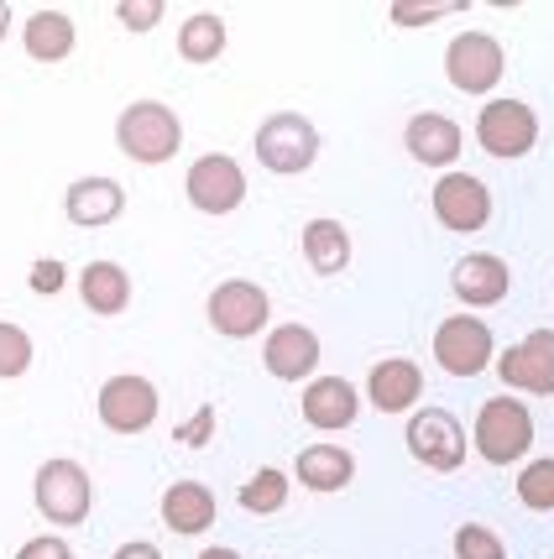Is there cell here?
<instances>
[{"label": "cell", "mask_w": 554, "mask_h": 559, "mask_svg": "<svg viewBox=\"0 0 554 559\" xmlns=\"http://www.w3.org/2000/svg\"><path fill=\"white\" fill-rule=\"evenodd\" d=\"M116 142L131 163H168L178 142H184V126L163 99H137L126 105L121 121H116Z\"/></svg>", "instance_id": "obj_1"}, {"label": "cell", "mask_w": 554, "mask_h": 559, "mask_svg": "<svg viewBox=\"0 0 554 559\" xmlns=\"http://www.w3.org/2000/svg\"><path fill=\"white\" fill-rule=\"evenodd\" d=\"M533 444V418L518 397H486L476 414V450L492 465H512L518 455H529Z\"/></svg>", "instance_id": "obj_2"}, {"label": "cell", "mask_w": 554, "mask_h": 559, "mask_svg": "<svg viewBox=\"0 0 554 559\" xmlns=\"http://www.w3.org/2000/svg\"><path fill=\"white\" fill-rule=\"evenodd\" d=\"M257 157L272 173H304L319 157V131L298 110H278L257 126Z\"/></svg>", "instance_id": "obj_3"}, {"label": "cell", "mask_w": 554, "mask_h": 559, "mask_svg": "<svg viewBox=\"0 0 554 559\" xmlns=\"http://www.w3.org/2000/svg\"><path fill=\"white\" fill-rule=\"evenodd\" d=\"M503 69H507L503 43L492 32H460L456 43H450V52H445V73L465 95H486L503 79Z\"/></svg>", "instance_id": "obj_4"}, {"label": "cell", "mask_w": 554, "mask_h": 559, "mask_svg": "<svg viewBox=\"0 0 554 559\" xmlns=\"http://www.w3.org/2000/svg\"><path fill=\"white\" fill-rule=\"evenodd\" d=\"M32 491H37V512H43L48 523L73 528V523L90 518V476H84L73 461H43Z\"/></svg>", "instance_id": "obj_5"}, {"label": "cell", "mask_w": 554, "mask_h": 559, "mask_svg": "<svg viewBox=\"0 0 554 559\" xmlns=\"http://www.w3.org/2000/svg\"><path fill=\"white\" fill-rule=\"evenodd\" d=\"M476 142L492 157H523L539 142V116L523 99H486L482 116H476Z\"/></svg>", "instance_id": "obj_6"}, {"label": "cell", "mask_w": 554, "mask_h": 559, "mask_svg": "<svg viewBox=\"0 0 554 559\" xmlns=\"http://www.w3.org/2000/svg\"><path fill=\"white\" fill-rule=\"evenodd\" d=\"M189 199H193V210H204V215H231V210L246 199L241 163H236V157H225V152H204V157H193Z\"/></svg>", "instance_id": "obj_7"}, {"label": "cell", "mask_w": 554, "mask_h": 559, "mask_svg": "<svg viewBox=\"0 0 554 559\" xmlns=\"http://www.w3.org/2000/svg\"><path fill=\"white\" fill-rule=\"evenodd\" d=\"M434 361L445 366L450 377H476L486 361H492V330L482 319L456 314L434 330Z\"/></svg>", "instance_id": "obj_8"}, {"label": "cell", "mask_w": 554, "mask_h": 559, "mask_svg": "<svg viewBox=\"0 0 554 559\" xmlns=\"http://www.w3.org/2000/svg\"><path fill=\"white\" fill-rule=\"evenodd\" d=\"M157 418V388L146 377H110L99 388V424L116 435H142Z\"/></svg>", "instance_id": "obj_9"}, {"label": "cell", "mask_w": 554, "mask_h": 559, "mask_svg": "<svg viewBox=\"0 0 554 559\" xmlns=\"http://www.w3.org/2000/svg\"><path fill=\"white\" fill-rule=\"evenodd\" d=\"M409 450L413 461H424L429 471H460V461H465V429L445 408H424L409 424Z\"/></svg>", "instance_id": "obj_10"}, {"label": "cell", "mask_w": 554, "mask_h": 559, "mask_svg": "<svg viewBox=\"0 0 554 559\" xmlns=\"http://www.w3.org/2000/svg\"><path fill=\"white\" fill-rule=\"evenodd\" d=\"M434 215L445 219L450 230L471 236V230H482L492 219V194H486L482 178H471V173H445L434 183Z\"/></svg>", "instance_id": "obj_11"}, {"label": "cell", "mask_w": 554, "mask_h": 559, "mask_svg": "<svg viewBox=\"0 0 554 559\" xmlns=\"http://www.w3.org/2000/svg\"><path fill=\"white\" fill-rule=\"evenodd\" d=\"M210 324H215L220 335H231V341L257 335L267 324V293L257 288V283H246V277L220 283V288L210 293Z\"/></svg>", "instance_id": "obj_12"}, {"label": "cell", "mask_w": 554, "mask_h": 559, "mask_svg": "<svg viewBox=\"0 0 554 559\" xmlns=\"http://www.w3.org/2000/svg\"><path fill=\"white\" fill-rule=\"evenodd\" d=\"M497 371H503L507 388L550 397L554 392V330H533L529 341H518L512 350H503Z\"/></svg>", "instance_id": "obj_13"}, {"label": "cell", "mask_w": 554, "mask_h": 559, "mask_svg": "<svg viewBox=\"0 0 554 559\" xmlns=\"http://www.w3.org/2000/svg\"><path fill=\"white\" fill-rule=\"evenodd\" d=\"M262 361L278 382H298V377H309L319 366V335L304 330V324H278L262 345Z\"/></svg>", "instance_id": "obj_14"}, {"label": "cell", "mask_w": 554, "mask_h": 559, "mask_svg": "<svg viewBox=\"0 0 554 559\" xmlns=\"http://www.w3.org/2000/svg\"><path fill=\"white\" fill-rule=\"evenodd\" d=\"M450 288H456L460 304H471V309H492V304H503L507 298V262L486 257V251H471V257H460L456 262Z\"/></svg>", "instance_id": "obj_15"}, {"label": "cell", "mask_w": 554, "mask_h": 559, "mask_svg": "<svg viewBox=\"0 0 554 559\" xmlns=\"http://www.w3.org/2000/svg\"><path fill=\"white\" fill-rule=\"evenodd\" d=\"M163 523L184 538L210 534L215 528V491L204 487V481H173L163 491Z\"/></svg>", "instance_id": "obj_16"}, {"label": "cell", "mask_w": 554, "mask_h": 559, "mask_svg": "<svg viewBox=\"0 0 554 559\" xmlns=\"http://www.w3.org/2000/svg\"><path fill=\"white\" fill-rule=\"evenodd\" d=\"M419 392H424V377H419V366L403 361V356L377 361L372 366V377H366V397H372V408H382V414H403V408H413Z\"/></svg>", "instance_id": "obj_17"}, {"label": "cell", "mask_w": 554, "mask_h": 559, "mask_svg": "<svg viewBox=\"0 0 554 559\" xmlns=\"http://www.w3.org/2000/svg\"><path fill=\"white\" fill-rule=\"evenodd\" d=\"M63 210H69L73 225L95 230V225H110V219H121L126 189L116 183V178H79L69 194H63Z\"/></svg>", "instance_id": "obj_18"}, {"label": "cell", "mask_w": 554, "mask_h": 559, "mask_svg": "<svg viewBox=\"0 0 554 559\" xmlns=\"http://www.w3.org/2000/svg\"><path fill=\"white\" fill-rule=\"evenodd\" d=\"M409 152L419 163H429V168L456 163L460 157V126L450 121V116H439V110H419L409 121Z\"/></svg>", "instance_id": "obj_19"}, {"label": "cell", "mask_w": 554, "mask_h": 559, "mask_svg": "<svg viewBox=\"0 0 554 559\" xmlns=\"http://www.w3.org/2000/svg\"><path fill=\"white\" fill-rule=\"evenodd\" d=\"M304 418L314 429H345L356 418V388L345 377H319L304 388Z\"/></svg>", "instance_id": "obj_20"}, {"label": "cell", "mask_w": 554, "mask_h": 559, "mask_svg": "<svg viewBox=\"0 0 554 559\" xmlns=\"http://www.w3.org/2000/svg\"><path fill=\"white\" fill-rule=\"evenodd\" d=\"M79 298L95 314H121L126 304H131V277L116 262H90V267L79 272Z\"/></svg>", "instance_id": "obj_21"}, {"label": "cell", "mask_w": 554, "mask_h": 559, "mask_svg": "<svg viewBox=\"0 0 554 559\" xmlns=\"http://www.w3.org/2000/svg\"><path fill=\"white\" fill-rule=\"evenodd\" d=\"M22 48L32 52L37 63H58V58H69L73 52V22L63 16V11H37V16H26Z\"/></svg>", "instance_id": "obj_22"}, {"label": "cell", "mask_w": 554, "mask_h": 559, "mask_svg": "<svg viewBox=\"0 0 554 559\" xmlns=\"http://www.w3.org/2000/svg\"><path fill=\"white\" fill-rule=\"evenodd\" d=\"M304 262H309L319 277H330L351 262V236L340 219H309L304 225Z\"/></svg>", "instance_id": "obj_23"}, {"label": "cell", "mask_w": 554, "mask_h": 559, "mask_svg": "<svg viewBox=\"0 0 554 559\" xmlns=\"http://www.w3.org/2000/svg\"><path fill=\"white\" fill-rule=\"evenodd\" d=\"M351 476H356V461L340 444H314V450L298 455V481L309 491H340L351 487Z\"/></svg>", "instance_id": "obj_24"}, {"label": "cell", "mask_w": 554, "mask_h": 559, "mask_svg": "<svg viewBox=\"0 0 554 559\" xmlns=\"http://www.w3.org/2000/svg\"><path fill=\"white\" fill-rule=\"evenodd\" d=\"M178 52H184L189 63H215L220 52H225V22H220L215 11L189 16V22L178 26Z\"/></svg>", "instance_id": "obj_25"}, {"label": "cell", "mask_w": 554, "mask_h": 559, "mask_svg": "<svg viewBox=\"0 0 554 559\" xmlns=\"http://www.w3.org/2000/svg\"><path fill=\"white\" fill-rule=\"evenodd\" d=\"M283 502H288V476H283L278 465H262V471L241 487V508L257 512V518H262V512H278Z\"/></svg>", "instance_id": "obj_26"}, {"label": "cell", "mask_w": 554, "mask_h": 559, "mask_svg": "<svg viewBox=\"0 0 554 559\" xmlns=\"http://www.w3.org/2000/svg\"><path fill=\"white\" fill-rule=\"evenodd\" d=\"M518 497L533 512H554V461H529V471L518 476Z\"/></svg>", "instance_id": "obj_27"}, {"label": "cell", "mask_w": 554, "mask_h": 559, "mask_svg": "<svg viewBox=\"0 0 554 559\" xmlns=\"http://www.w3.org/2000/svg\"><path fill=\"white\" fill-rule=\"evenodd\" d=\"M26 366H32V335H26L22 324H5L0 319V377L11 382V377H22Z\"/></svg>", "instance_id": "obj_28"}, {"label": "cell", "mask_w": 554, "mask_h": 559, "mask_svg": "<svg viewBox=\"0 0 554 559\" xmlns=\"http://www.w3.org/2000/svg\"><path fill=\"white\" fill-rule=\"evenodd\" d=\"M456 559H507V549L486 523H460L456 528Z\"/></svg>", "instance_id": "obj_29"}, {"label": "cell", "mask_w": 554, "mask_h": 559, "mask_svg": "<svg viewBox=\"0 0 554 559\" xmlns=\"http://www.w3.org/2000/svg\"><path fill=\"white\" fill-rule=\"evenodd\" d=\"M465 0H439V5H392V22L398 26H429V22H445V16H460Z\"/></svg>", "instance_id": "obj_30"}, {"label": "cell", "mask_w": 554, "mask_h": 559, "mask_svg": "<svg viewBox=\"0 0 554 559\" xmlns=\"http://www.w3.org/2000/svg\"><path fill=\"white\" fill-rule=\"evenodd\" d=\"M116 16H121L131 32H152V26L163 22V0H121Z\"/></svg>", "instance_id": "obj_31"}, {"label": "cell", "mask_w": 554, "mask_h": 559, "mask_svg": "<svg viewBox=\"0 0 554 559\" xmlns=\"http://www.w3.org/2000/svg\"><path fill=\"white\" fill-rule=\"evenodd\" d=\"M73 549L63 544V538H52V534H43V538H26L22 549H16V559H69Z\"/></svg>", "instance_id": "obj_32"}, {"label": "cell", "mask_w": 554, "mask_h": 559, "mask_svg": "<svg viewBox=\"0 0 554 559\" xmlns=\"http://www.w3.org/2000/svg\"><path fill=\"white\" fill-rule=\"evenodd\" d=\"M63 277H69V272L58 267V262H37V267H32V293H58Z\"/></svg>", "instance_id": "obj_33"}, {"label": "cell", "mask_w": 554, "mask_h": 559, "mask_svg": "<svg viewBox=\"0 0 554 559\" xmlns=\"http://www.w3.org/2000/svg\"><path fill=\"white\" fill-rule=\"evenodd\" d=\"M210 418H215V408H199V418H193V424H184V429H178V439L204 444V439H210Z\"/></svg>", "instance_id": "obj_34"}, {"label": "cell", "mask_w": 554, "mask_h": 559, "mask_svg": "<svg viewBox=\"0 0 554 559\" xmlns=\"http://www.w3.org/2000/svg\"><path fill=\"white\" fill-rule=\"evenodd\" d=\"M116 559H163V555H157V544L137 538V544H121V549H116Z\"/></svg>", "instance_id": "obj_35"}, {"label": "cell", "mask_w": 554, "mask_h": 559, "mask_svg": "<svg viewBox=\"0 0 554 559\" xmlns=\"http://www.w3.org/2000/svg\"><path fill=\"white\" fill-rule=\"evenodd\" d=\"M199 559H241V555H236V549H220V544H210V549H204Z\"/></svg>", "instance_id": "obj_36"}, {"label": "cell", "mask_w": 554, "mask_h": 559, "mask_svg": "<svg viewBox=\"0 0 554 559\" xmlns=\"http://www.w3.org/2000/svg\"><path fill=\"white\" fill-rule=\"evenodd\" d=\"M5 26H11V5L0 0V37H5Z\"/></svg>", "instance_id": "obj_37"}]
</instances>
